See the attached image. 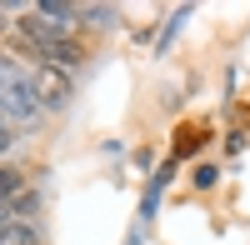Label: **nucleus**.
<instances>
[{
  "label": "nucleus",
  "instance_id": "nucleus-2",
  "mask_svg": "<svg viewBox=\"0 0 250 245\" xmlns=\"http://www.w3.org/2000/svg\"><path fill=\"white\" fill-rule=\"evenodd\" d=\"M35 20H20V25H30L35 35H55V40H75V25H80V5L70 0H40L30 10Z\"/></svg>",
  "mask_w": 250,
  "mask_h": 245
},
{
  "label": "nucleus",
  "instance_id": "nucleus-6",
  "mask_svg": "<svg viewBox=\"0 0 250 245\" xmlns=\"http://www.w3.org/2000/svg\"><path fill=\"white\" fill-rule=\"evenodd\" d=\"M10 30V20H5V5H0V35H5Z\"/></svg>",
  "mask_w": 250,
  "mask_h": 245
},
{
  "label": "nucleus",
  "instance_id": "nucleus-1",
  "mask_svg": "<svg viewBox=\"0 0 250 245\" xmlns=\"http://www.w3.org/2000/svg\"><path fill=\"white\" fill-rule=\"evenodd\" d=\"M0 105H5L10 130H15V125H40V120H45V110H40L35 95H30L25 60L10 55V50H0Z\"/></svg>",
  "mask_w": 250,
  "mask_h": 245
},
{
  "label": "nucleus",
  "instance_id": "nucleus-4",
  "mask_svg": "<svg viewBox=\"0 0 250 245\" xmlns=\"http://www.w3.org/2000/svg\"><path fill=\"white\" fill-rule=\"evenodd\" d=\"M80 20H85L90 30H110L115 25V10L110 5H80Z\"/></svg>",
  "mask_w": 250,
  "mask_h": 245
},
{
  "label": "nucleus",
  "instance_id": "nucleus-3",
  "mask_svg": "<svg viewBox=\"0 0 250 245\" xmlns=\"http://www.w3.org/2000/svg\"><path fill=\"white\" fill-rule=\"evenodd\" d=\"M25 80H30V95H35V105L40 110H65L70 105V95H75V85H70V75H60V70H45V65H30L25 60Z\"/></svg>",
  "mask_w": 250,
  "mask_h": 245
},
{
  "label": "nucleus",
  "instance_id": "nucleus-5",
  "mask_svg": "<svg viewBox=\"0 0 250 245\" xmlns=\"http://www.w3.org/2000/svg\"><path fill=\"white\" fill-rule=\"evenodd\" d=\"M215 180H220V170H215V165H200V170H195V185H200V190H210Z\"/></svg>",
  "mask_w": 250,
  "mask_h": 245
}]
</instances>
